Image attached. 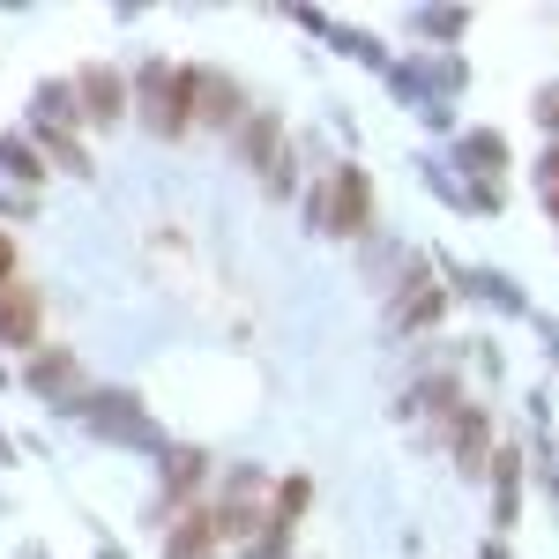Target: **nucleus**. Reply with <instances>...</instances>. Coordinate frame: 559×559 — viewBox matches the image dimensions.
Returning <instances> with one entry per match:
<instances>
[{
	"label": "nucleus",
	"mask_w": 559,
	"mask_h": 559,
	"mask_svg": "<svg viewBox=\"0 0 559 559\" xmlns=\"http://www.w3.org/2000/svg\"><path fill=\"white\" fill-rule=\"evenodd\" d=\"M0 268H8V246H0Z\"/></svg>",
	"instance_id": "obj_1"
}]
</instances>
